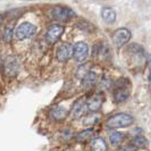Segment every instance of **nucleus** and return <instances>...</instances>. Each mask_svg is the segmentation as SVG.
Masks as SVG:
<instances>
[{"mask_svg":"<svg viewBox=\"0 0 151 151\" xmlns=\"http://www.w3.org/2000/svg\"><path fill=\"white\" fill-rule=\"evenodd\" d=\"M134 123V118L126 113H119L114 115L108 118L107 126L110 129H123V127H129Z\"/></svg>","mask_w":151,"mask_h":151,"instance_id":"f257e3e1","label":"nucleus"},{"mask_svg":"<svg viewBox=\"0 0 151 151\" xmlns=\"http://www.w3.org/2000/svg\"><path fill=\"white\" fill-rule=\"evenodd\" d=\"M50 18L56 19V21H60V22H66L72 18H74L76 16V13L69 7H63V6H57L53 7L49 12Z\"/></svg>","mask_w":151,"mask_h":151,"instance_id":"f03ea898","label":"nucleus"},{"mask_svg":"<svg viewBox=\"0 0 151 151\" xmlns=\"http://www.w3.org/2000/svg\"><path fill=\"white\" fill-rule=\"evenodd\" d=\"M129 97V82L127 80H119L116 83L114 91V100L117 104L126 101Z\"/></svg>","mask_w":151,"mask_h":151,"instance_id":"7ed1b4c3","label":"nucleus"},{"mask_svg":"<svg viewBox=\"0 0 151 151\" xmlns=\"http://www.w3.org/2000/svg\"><path fill=\"white\" fill-rule=\"evenodd\" d=\"M35 33H37V26L35 25H33L32 23L24 22L16 27L15 32H14V37L17 40L23 41V40L32 38Z\"/></svg>","mask_w":151,"mask_h":151,"instance_id":"20e7f679","label":"nucleus"},{"mask_svg":"<svg viewBox=\"0 0 151 151\" xmlns=\"http://www.w3.org/2000/svg\"><path fill=\"white\" fill-rule=\"evenodd\" d=\"M2 68H4V73L8 77H15L19 73L21 63L16 56H9L7 59L4 61Z\"/></svg>","mask_w":151,"mask_h":151,"instance_id":"39448f33","label":"nucleus"},{"mask_svg":"<svg viewBox=\"0 0 151 151\" xmlns=\"http://www.w3.org/2000/svg\"><path fill=\"white\" fill-rule=\"evenodd\" d=\"M65 31V27L60 25V24H52L48 27V30L45 32V41L49 43V45H53L56 43L60 37L63 35Z\"/></svg>","mask_w":151,"mask_h":151,"instance_id":"423d86ee","label":"nucleus"},{"mask_svg":"<svg viewBox=\"0 0 151 151\" xmlns=\"http://www.w3.org/2000/svg\"><path fill=\"white\" fill-rule=\"evenodd\" d=\"M89 56V45L85 42H77L73 47V57L77 63L84 61Z\"/></svg>","mask_w":151,"mask_h":151,"instance_id":"0eeeda50","label":"nucleus"},{"mask_svg":"<svg viewBox=\"0 0 151 151\" xmlns=\"http://www.w3.org/2000/svg\"><path fill=\"white\" fill-rule=\"evenodd\" d=\"M56 57L60 63H66L73 57V47L69 43H63L58 47Z\"/></svg>","mask_w":151,"mask_h":151,"instance_id":"6e6552de","label":"nucleus"},{"mask_svg":"<svg viewBox=\"0 0 151 151\" xmlns=\"http://www.w3.org/2000/svg\"><path fill=\"white\" fill-rule=\"evenodd\" d=\"M131 39V32L127 29H118L114 32V45L116 47H122L125 43L129 42V40Z\"/></svg>","mask_w":151,"mask_h":151,"instance_id":"1a4fd4ad","label":"nucleus"},{"mask_svg":"<svg viewBox=\"0 0 151 151\" xmlns=\"http://www.w3.org/2000/svg\"><path fill=\"white\" fill-rule=\"evenodd\" d=\"M105 101V96L102 93H96L93 96H91L90 98L85 101L86 108L91 111H98L101 108L102 104Z\"/></svg>","mask_w":151,"mask_h":151,"instance_id":"9d476101","label":"nucleus"},{"mask_svg":"<svg viewBox=\"0 0 151 151\" xmlns=\"http://www.w3.org/2000/svg\"><path fill=\"white\" fill-rule=\"evenodd\" d=\"M86 109H88V108H86L85 101L82 100V99H80L78 101H76L75 104H74V106H73L72 110H70V116H72L73 118H78V117L83 116Z\"/></svg>","mask_w":151,"mask_h":151,"instance_id":"9b49d317","label":"nucleus"},{"mask_svg":"<svg viewBox=\"0 0 151 151\" xmlns=\"http://www.w3.org/2000/svg\"><path fill=\"white\" fill-rule=\"evenodd\" d=\"M101 17L104 19V22L106 24L111 25L116 22V12L113 8L110 7H105L101 9Z\"/></svg>","mask_w":151,"mask_h":151,"instance_id":"f8f14e48","label":"nucleus"},{"mask_svg":"<svg viewBox=\"0 0 151 151\" xmlns=\"http://www.w3.org/2000/svg\"><path fill=\"white\" fill-rule=\"evenodd\" d=\"M67 109L63 106H56L50 110V117L55 121H63L67 116Z\"/></svg>","mask_w":151,"mask_h":151,"instance_id":"ddd939ff","label":"nucleus"},{"mask_svg":"<svg viewBox=\"0 0 151 151\" xmlns=\"http://www.w3.org/2000/svg\"><path fill=\"white\" fill-rule=\"evenodd\" d=\"M97 78H98V76L94 72H92V70L88 72L82 78V86L84 89H91L94 84L97 83Z\"/></svg>","mask_w":151,"mask_h":151,"instance_id":"4468645a","label":"nucleus"},{"mask_svg":"<svg viewBox=\"0 0 151 151\" xmlns=\"http://www.w3.org/2000/svg\"><path fill=\"white\" fill-rule=\"evenodd\" d=\"M91 151H107L106 141L101 137H96L90 142Z\"/></svg>","mask_w":151,"mask_h":151,"instance_id":"2eb2a0df","label":"nucleus"},{"mask_svg":"<svg viewBox=\"0 0 151 151\" xmlns=\"http://www.w3.org/2000/svg\"><path fill=\"white\" fill-rule=\"evenodd\" d=\"M92 135H93V129H84V131H82L81 133H78L76 135V141L80 142V143H85L92 137Z\"/></svg>","mask_w":151,"mask_h":151,"instance_id":"dca6fc26","label":"nucleus"},{"mask_svg":"<svg viewBox=\"0 0 151 151\" xmlns=\"http://www.w3.org/2000/svg\"><path fill=\"white\" fill-rule=\"evenodd\" d=\"M13 37H14V30H13L12 26L8 25V26L5 27V30L2 32V40H4L5 42H10Z\"/></svg>","mask_w":151,"mask_h":151,"instance_id":"f3484780","label":"nucleus"},{"mask_svg":"<svg viewBox=\"0 0 151 151\" xmlns=\"http://www.w3.org/2000/svg\"><path fill=\"white\" fill-rule=\"evenodd\" d=\"M147 144H148V140H147L143 135H140V134H139V135H136L135 137L133 139V145H134L135 148L136 147H141V148H142V147H145Z\"/></svg>","mask_w":151,"mask_h":151,"instance_id":"a211bd4d","label":"nucleus"},{"mask_svg":"<svg viewBox=\"0 0 151 151\" xmlns=\"http://www.w3.org/2000/svg\"><path fill=\"white\" fill-rule=\"evenodd\" d=\"M109 140H110V143L113 145H118L123 141V134L118 133V132H114L109 136Z\"/></svg>","mask_w":151,"mask_h":151,"instance_id":"6ab92c4d","label":"nucleus"},{"mask_svg":"<svg viewBox=\"0 0 151 151\" xmlns=\"http://www.w3.org/2000/svg\"><path fill=\"white\" fill-rule=\"evenodd\" d=\"M100 119V115H89V116H86L85 117V119H84V125H88V126H92V125H94Z\"/></svg>","mask_w":151,"mask_h":151,"instance_id":"aec40b11","label":"nucleus"},{"mask_svg":"<svg viewBox=\"0 0 151 151\" xmlns=\"http://www.w3.org/2000/svg\"><path fill=\"white\" fill-rule=\"evenodd\" d=\"M135 147L134 145H127V147H124L121 151H135Z\"/></svg>","mask_w":151,"mask_h":151,"instance_id":"412c9836","label":"nucleus"},{"mask_svg":"<svg viewBox=\"0 0 151 151\" xmlns=\"http://www.w3.org/2000/svg\"><path fill=\"white\" fill-rule=\"evenodd\" d=\"M148 60H149V65L151 66V55H149V56H148Z\"/></svg>","mask_w":151,"mask_h":151,"instance_id":"4be33fe9","label":"nucleus"},{"mask_svg":"<svg viewBox=\"0 0 151 151\" xmlns=\"http://www.w3.org/2000/svg\"><path fill=\"white\" fill-rule=\"evenodd\" d=\"M148 80H149V82L151 83V72L149 73V76H148Z\"/></svg>","mask_w":151,"mask_h":151,"instance_id":"5701e85b","label":"nucleus"},{"mask_svg":"<svg viewBox=\"0 0 151 151\" xmlns=\"http://www.w3.org/2000/svg\"><path fill=\"white\" fill-rule=\"evenodd\" d=\"M1 65H2V61H1V59H0V66H1Z\"/></svg>","mask_w":151,"mask_h":151,"instance_id":"b1692460","label":"nucleus"}]
</instances>
